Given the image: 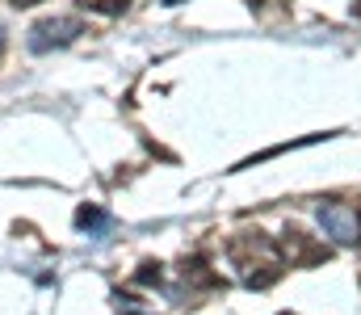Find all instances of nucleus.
<instances>
[{"instance_id":"obj_1","label":"nucleus","mask_w":361,"mask_h":315,"mask_svg":"<svg viewBox=\"0 0 361 315\" xmlns=\"http://www.w3.org/2000/svg\"><path fill=\"white\" fill-rule=\"evenodd\" d=\"M227 257H231V265L240 269V282H244L248 290L273 286V282L281 278V269H286V257H281L277 240L261 235V231H240V235H231V240H227Z\"/></svg>"},{"instance_id":"obj_2","label":"nucleus","mask_w":361,"mask_h":315,"mask_svg":"<svg viewBox=\"0 0 361 315\" xmlns=\"http://www.w3.org/2000/svg\"><path fill=\"white\" fill-rule=\"evenodd\" d=\"M80 34H85V21H80V17H47V21H38V25L30 30L25 47H30L34 55H47V51L72 47Z\"/></svg>"},{"instance_id":"obj_3","label":"nucleus","mask_w":361,"mask_h":315,"mask_svg":"<svg viewBox=\"0 0 361 315\" xmlns=\"http://www.w3.org/2000/svg\"><path fill=\"white\" fill-rule=\"evenodd\" d=\"M319 227H324V235H332L345 248H353L361 240V214L353 206H345V202H336V198L319 202Z\"/></svg>"},{"instance_id":"obj_4","label":"nucleus","mask_w":361,"mask_h":315,"mask_svg":"<svg viewBox=\"0 0 361 315\" xmlns=\"http://www.w3.org/2000/svg\"><path fill=\"white\" fill-rule=\"evenodd\" d=\"M277 248H281V257H290V261H298V265L328 261V248L311 244V235H307V231H298V227H290V231H286V240H281Z\"/></svg>"},{"instance_id":"obj_5","label":"nucleus","mask_w":361,"mask_h":315,"mask_svg":"<svg viewBox=\"0 0 361 315\" xmlns=\"http://www.w3.org/2000/svg\"><path fill=\"white\" fill-rule=\"evenodd\" d=\"M76 227H80V231H105V227H109V218H105V210H101V206L85 202V206L76 210Z\"/></svg>"},{"instance_id":"obj_6","label":"nucleus","mask_w":361,"mask_h":315,"mask_svg":"<svg viewBox=\"0 0 361 315\" xmlns=\"http://www.w3.org/2000/svg\"><path fill=\"white\" fill-rule=\"evenodd\" d=\"M80 4H85V8H92V13H109V17L130 8V0H80Z\"/></svg>"},{"instance_id":"obj_7","label":"nucleus","mask_w":361,"mask_h":315,"mask_svg":"<svg viewBox=\"0 0 361 315\" xmlns=\"http://www.w3.org/2000/svg\"><path fill=\"white\" fill-rule=\"evenodd\" d=\"M135 282H139V286H160V265H156V261H143L139 273H135Z\"/></svg>"},{"instance_id":"obj_8","label":"nucleus","mask_w":361,"mask_h":315,"mask_svg":"<svg viewBox=\"0 0 361 315\" xmlns=\"http://www.w3.org/2000/svg\"><path fill=\"white\" fill-rule=\"evenodd\" d=\"M13 4H17V8H21V4H38V0H13Z\"/></svg>"},{"instance_id":"obj_9","label":"nucleus","mask_w":361,"mask_h":315,"mask_svg":"<svg viewBox=\"0 0 361 315\" xmlns=\"http://www.w3.org/2000/svg\"><path fill=\"white\" fill-rule=\"evenodd\" d=\"M248 4H252V8H261V4H265V0H248Z\"/></svg>"},{"instance_id":"obj_10","label":"nucleus","mask_w":361,"mask_h":315,"mask_svg":"<svg viewBox=\"0 0 361 315\" xmlns=\"http://www.w3.org/2000/svg\"><path fill=\"white\" fill-rule=\"evenodd\" d=\"M122 315H143V311H135V307H130V311H122Z\"/></svg>"},{"instance_id":"obj_11","label":"nucleus","mask_w":361,"mask_h":315,"mask_svg":"<svg viewBox=\"0 0 361 315\" xmlns=\"http://www.w3.org/2000/svg\"><path fill=\"white\" fill-rule=\"evenodd\" d=\"M164 4H180V0H164Z\"/></svg>"}]
</instances>
